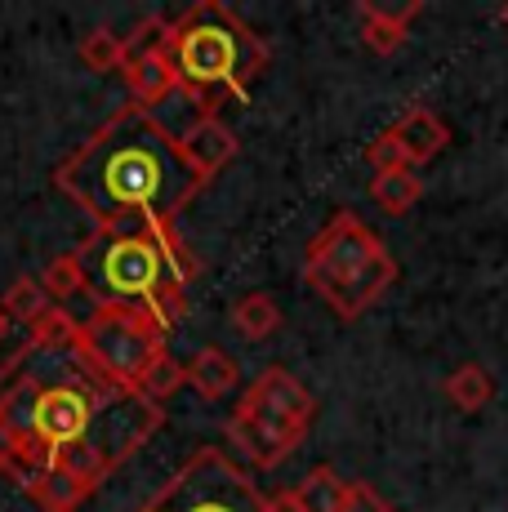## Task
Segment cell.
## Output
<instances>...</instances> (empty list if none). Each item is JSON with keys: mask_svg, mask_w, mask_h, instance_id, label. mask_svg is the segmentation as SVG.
Wrapping results in <instances>:
<instances>
[{"mask_svg": "<svg viewBox=\"0 0 508 512\" xmlns=\"http://www.w3.org/2000/svg\"><path fill=\"white\" fill-rule=\"evenodd\" d=\"M424 14V0H406V5H379V0H361L357 18H361V41L370 54L388 58L406 45L410 23Z\"/></svg>", "mask_w": 508, "mask_h": 512, "instance_id": "cell-10", "label": "cell"}, {"mask_svg": "<svg viewBox=\"0 0 508 512\" xmlns=\"http://www.w3.org/2000/svg\"><path fill=\"white\" fill-rule=\"evenodd\" d=\"M0 308H5L9 321H18V326L32 330L36 321H41L45 312L54 308V303H50V294H45L41 277H18V281L5 290V303H0Z\"/></svg>", "mask_w": 508, "mask_h": 512, "instance_id": "cell-20", "label": "cell"}, {"mask_svg": "<svg viewBox=\"0 0 508 512\" xmlns=\"http://www.w3.org/2000/svg\"><path fill=\"white\" fill-rule=\"evenodd\" d=\"M41 285L54 308H67V312H72V303H90V308L103 303L99 290L90 285V272H85L81 254H58V259H50L41 272Z\"/></svg>", "mask_w": 508, "mask_h": 512, "instance_id": "cell-13", "label": "cell"}, {"mask_svg": "<svg viewBox=\"0 0 508 512\" xmlns=\"http://www.w3.org/2000/svg\"><path fill=\"white\" fill-rule=\"evenodd\" d=\"M81 63L90 67V72H121L125 41L116 32H107V27H94V32L81 41Z\"/></svg>", "mask_w": 508, "mask_h": 512, "instance_id": "cell-21", "label": "cell"}, {"mask_svg": "<svg viewBox=\"0 0 508 512\" xmlns=\"http://www.w3.org/2000/svg\"><path fill=\"white\" fill-rule=\"evenodd\" d=\"M63 196L81 205L90 236L156 232L165 245H188L179 214L201 192L179 156V139L152 107H116L54 170Z\"/></svg>", "mask_w": 508, "mask_h": 512, "instance_id": "cell-1", "label": "cell"}, {"mask_svg": "<svg viewBox=\"0 0 508 512\" xmlns=\"http://www.w3.org/2000/svg\"><path fill=\"white\" fill-rule=\"evenodd\" d=\"M263 512H299V508L290 504V495L281 490V495H272V499H268V508H263Z\"/></svg>", "mask_w": 508, "mask_h": 512, "instance_id": "cell-25", "label": "cell"}, {"mask_svg": "<svg viewBox=\"0 0 508 512\" xmlns=\"http://www.w3.org/2000/svg\"><path fill=\"white\" fill-rule=\"evenodd\" d=\"M366 161L375 165V174H388V170H410L406 165V152H402V143L393 139V130H384V134H375L366 147Z\"/></svg>", "mask_w": 508, "mask_h": 512, "instance_id": "cell-23", "label": "cell"}, {"mask_svg": "<svg viewBox=\"0 0 508 512\" xmlns=\"http://www.w3.org/2000/svg\"><path fill=\"white\" fill-rule=\"evenodd\" d=\"M344 512H393V504H388L384 495H379L370 481H353L348 486V504H344Z\"/></svg>", "mask_w": 508, "mask_h": 512, "instance_id": "cell-24", "label": "cell"}, {"mask_svg": "<svg viewBox=\"0 0 508 512\" xmlns=\"http://www.w3.org/2000/svg\"><path fill=\"white\" fill-rule=\"evenodd\" d=\"M170 330L134 303H99L76 326L72 357L103 392H139L156 361L165 357Z\"/></svg>", "mask_w": 508, "mask_h": 512, "instance_id": "cell-5", "label": "cell"}, {"mask_svg": "<svg viewBox=\"0 0 508 512\" xmlns=\"http://www.w3.org/2000/svg\"><path fill=\"white\" fill-rule=\"evenodd\" d=\"M446 397H451L455 410H464V415H477L482 406H491L495 379L482 366H477V361H464L459 370L446 374Z\"/></svg>", "mask_w": 508, "mask_h": 512, "instance_id": "cell-17", "label": "cell"}, {"mask_svg": "<svg viewBox=\"0 0 508 512\" xmlns=\"http://www.w3.org/2000/svg\"><path fill=\"white\" fill-rule=\"evenodd\" d=\"M419 196H424V179L415 170H388L370 179V201L384 214H406Z\"/></svg>", "mask_w": 508, "mask_h": 512, "instance_id": "cell-19", "label": "cell"}, {"mask_svg": "<svg viewBox=\"0 0 508 512\" xmlns=\"http://www.w3.org/2000/svg\"><path fill=\"white\" fill-rule=\"evenodd\" d=\"M27 490H32V499H36V504H41L45 512H76V508L85 504V499L94 495L90 481H81L76 472L58 468V464H50L45 472H36Z\"/></svg>", "mask_w": 508, "mask_h": 512, "instance_id": "cell-14", "label": "cell"}, {"mask_svg": "<svg viewBox=\"0 0 508 512\" xmlns=\"http://www.w3.org/2000/svg\"><path fill=\"white\" fill-rule=\"evenodd\" d=\"M232 330L246 343H259V339H268V334H277L281 330L277 299H272V294H246V299H237V308H232Z\"/></svg>", "mask_w": 508, "mask_h": 512, "instance_id": "cell-18", "label": "cell"}, {"mask_svg": "<svg viewBox=\"0 0 508 512\" xmlns=\"http://www.w3.org/2000/svg\"><path fill=\"white\" fill-rule=\"evenodd\" d=\"M500 27H508V5L500 9Z\"/></svg>", "mask_w": 508, "mask_h": 512, "instance_id": "cell-27", "label": "cell"}, {"mask_svg": "<svg viewBox=\"0 0 508 512\" xmlns=\"http://www.w3.org/2000/svg\"><path fill=\"white\" fill-rule=\"evenodd\" d=\"M174 139H179L183 165H188L192 179H197L201 187H210L214 174L237 156V134H232L219 116H197V121H188Z\"/></svg>", "mask_w": 508, "mask_h": 512, "instance_id": "cell-9", "label": "cell"}, {"mask_svg": "<svg viewBox=\"0 0 508 512\" xmlns=\"http://www.w3.org/2000/svg\"><path fill=\"white\" fill-rule=\"evenodd\" d=\"M304 281L330 303L339 321H357L397 281V259L379 232H370L353 210H339L304 254Z\"/></svg>", "mask_w": 508, "mask_h": 512, "instance_id": "cell-4", "label": "cell"}, {"mask_svg": "<svg viewBox=\"0 0 508 512\" xmlns=\"http://www.w3.org/2000/svg\"><path fill=\"white\" fill-rule=\"evenodd\" d=\"M317 419V397L290 370L268 366L232 410V441L254 468H277Z\"/></svg>", "mask_w": 508, "mask_h": 512, "instance_id": "cell-6", "label": "cell"}, {"mask_svg": "<svg viewBox=\"0 0 508 512\" xmlns=\"http://www.w3.org/2000/svg\"><path fill=\"white\" fill-rule=\"evenodd\" d=\"M9 326H14V321H9V317H5V308H0V339L9 334Z\"/></svg>", "mask_w": 508, "mask_h": 512, "instance_id": "cell-26", "label": "cell"}, {"mask_svg": "<svg viewBox=\"0 0 508 512\" xmlns=\"http://www.w3.org/2000/svg\"><path fill=\"white\" fill-rule=\"evenodd\" d=\"M161 419H165L161 401L143 397V392H107V401L99 415H94L90 432H85L76 446L58 450L54 464L76 472L81 481H90V486L99 490L116 468L139 455V446L161 428Z\"/></svg>", "mask_w": 508, "mask_h": 512, "instance_id": "cell-7", "label": "cell"}, {"mask_svg": "<svg viewBox=\"0 0 508 512\" xmlns=\"http://www.w3.org/2000/svg\"><path fill=\"white\" fill-rule=\"evenodd\" d=\"M183 370H188V388L197 392V397H205V401L228 397V392L237 388V379H241L237 361H232L223 348H201L197 357H192V366H183Z\"/></svg>", "mask_w": 508, "mask_h": 512, "instance_id": "cell-15", "label": "cell"}, {"mask_svg": "<svg viewBox=\"0 0 508 512\" xmlns=\"http://www.w3.org/2000/svg\"><path fill=\"white\" fill-rule=\"evenodd\" d=\"M125 85H130V94H134V103L139 107H161V103H170L174 94H179V76H174V63H170V54L165 49H156V54H134V58H125Z\"/></svg>", "mask_w": 508, "mask_h": 512, "instance_id": "cell-12", "label": "cell"}, {"mask_svg": "<svg viewBox=\"0 0 508 512\" xmlns=\"http://www.w3.org/2000/svg\"><path fill=\"white\" fill-rule=\"evenodd\" d=\"M388 130H393V139L402 143V152H406V165H410V170L428 165L437 152H442L446 143H451V130H446V121L433 112V107H410L402 121H393Z\"/></svg>", "mask_w": 508, "mask_h": 512, "instance_id": "cell-11", "label": "cell"}, {"mask_svg": "<svg viewBox=\"0 0 508 512\" xmlns=\"http://www.w3.org/2000/svg\"><path fill=\"white\" fill-rule=\"evenodd\" d=\"M183 383H188V370H183L179 361H174L170 352H165V357L148 370V379H143V388H139V392H143V397H152V401H165L170 392H179Z\"/></svg>", "mask_w": 508, "mask_h": 512, "instance_id": "cell-22", "label": "cell"}, {"mask_svg": "<svg viewBox=\"0 0 508 512\" xmlns=\"http://www.w3.org/2000/svg\"><path fill=\"white\" fill-rule=\"evenodd\" d=\"M165 54L174 63L179 90L197 98L205 112H214V98L223 90L246 103L268 67V45L223 0H201L183 18H174Z\"/></svg>", "mask_w": 508, "mask_h": 512, "instance_id": "cell-3", "label": "cell"}, {"mask_svg": "<svg viewBox=\"0 0 508 512\" xmlns=\"http://www.w3.org/2000/svg\"><path fill=\"white\" fill-rule=\"evenodd\" d=\"M268 499L250 481V472L232 464L223 450H197L161 490L134 512H263Z\"/></svg>", "mask_w": 508, "mask_h": 512, "instance_id": "cell-8", "label": "cell"}, {"mask_svg": "<svg viewBox=\"0 0 508 512\" xmlns=\"http://www.w3.org/2000/svg\"><path fill=\"white\" fill-rule=\"evenodd\" d=\"M348 486H353V481H344L335 468L321 464V468H312L295 490H286V495H290V504H295L299 512H344Z\"/></svg>", "mask_w": 508, "mask_h": 512, "instance_id": "cell-16", "label": "cell"}, {"mask_svg": "<svg viewBox=\"0 0 508 512\" xmlns=\"http://www.w3.org/2000/svg\"><path fill=\"white\" fill-rule=\"evenodd\" d=\"M76 254L103 303H134L165 330L188 317V281L201 272V259L188 245H165L156 232H121L90 236Z\"/></svg>", "mask_w": 508, "mask_h": 512, "instance_id": "cell-2", "label": "cell"}]
</instances>
